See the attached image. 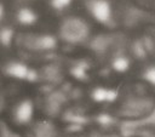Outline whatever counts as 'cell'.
<instances>
[{"label":"cell","mask_w":155,"mask_h":137,"mask_svg":"<svg viewBox=\"0 0 155 137\" xmlns=\"http://www.w3.org/2000/svg\"><path fill=\"white\" fill-rule=\"evenodd\" d=\"M6 120L8 126L17 131L27 132L36 121V104L30 97H19L7 108Z\"/></svg>","instance_id":"obj_1"},{"label":"cell","mask_w":155,"mask_h":137,"mask_svg":"<svg viewBox=\"0 0 155 137\" xmlns=\"http://www.w3.org/2000/svg\"><path fill=\"white\" fill-rule=\"evenodd\" d=\"M27 132L28 137H59L58 127L51 120L35 121Z\"/></svg>","instance_id":"obj_2"},{"label":"cell","mask_w":155,"mask_h":137,"mask_svg":"<svg viewBox=\"0 0 155 137\" xmlns=\"http://www.w3.org/2000/svg\"><path fill=\"white\" fill-rule=\"evenodd\" d=\"M90 10L93 17L101 22H105L111 16V7L107 0H92L90 2Z\"/></svg>","instance_id":"obj_3"},{"label":"cell","mask_w":155,"mask_h":137,"mask_svg":"<svg viewBox=\"0 0 155 137\" xmlns=\"http://www.w3.org/2000/svg\"><path fill=\"white\" fill-rule=\"evenodd\" d=\"M35 13L31 8L29 7H23L19 10L18 12V21H21L22 23H27V24H30L35 21Z\"/></svg>","instance_id":"obj_4"},{"label":"cell","mask_w":155,"mask_h":137,"mask_svg":"<svg viewBox=\"0 0 155 137\" xmlns=\"http://www.w3.org/2000/svg\"><path fill=\"white\" fill-rule=\"evenodd\" d=\"M130 67V63L127 61V58H124V57H119L116 58L115 63H114V68L117 70V72H125Z\"/></svg>","instance_id":"obj_5"},{"label":"cell","mask_w":155,"mask_h":137,"mask_svg":"<svg viewBox=\"0 0 155 137\" xmlns=\"http://www.w3.org/2000/svg\"><path fill=\"white\" fill-rule=\"evenodd\" d=\"M52 1L57 7H63L65 5H69V2H70V0H52Z\"/></svg>","instance_id":"obj_6"},{"label":"cell","mask_w":155,"mask_h":137,"mask_svg":"<svg viewBox=\"0 0 155 137\" xmlns=\"http://www.w3.org/2000/svg\"><path fill=\"white\" fill-rule=\"evenodd\" d=\"M65 137H87L84 132H81V131H79V132H73V133H70L69 136L67 135Z\"/></svg>","instance_id":"obj_7"}]
</instances>
